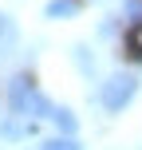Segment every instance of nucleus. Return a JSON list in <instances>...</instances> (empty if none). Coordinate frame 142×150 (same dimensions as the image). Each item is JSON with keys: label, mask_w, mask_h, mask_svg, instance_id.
Here are the masks:
<instances>
[{"label": "nucleus", "mask_w": 142, "mask_h": 150, "mask_svg": "<svg viewBox=\"0 0 142 150\" xmlns=\"http://www.w3.org/2000/svg\"><path fill=\"white\" fill-rule=\"evenodd\" d=\"M8 107H12V115H20V119H47L55 103L36 83H28V75H16V79L8 83Z\"/></svg>", "instance_id": "nucleus-1"}, {"label": "nucleus", "mask_w": 142, "mask_h": 150, "mask_svg": "<svg viewBox=\"0 0 142 150\" xmlns=\"http://www.w3.org/2000/svg\"><path fill=\"white\" fill-rule=\"evenodd\" d=\"M134 95H138V79L126 75V71H119L107 83H99V103H103L107 115H122L130 103H134Z\"/></svg>", "instance_id": "nucleus-2"}, {"label": "nucleus", "mask_w": 142, "mask_h": 150, "mask_svg": "<svg viewBox=\"0 0 142 150\" xmlns=\"http://www.w3.org/2000/svg\"><path fill=\"white\" fill-rule=\"evenodd\" d=\"M16 44H20V28H16V20H12L8 12H0V63L12 59Z\"/></svg>", "instance_id": "nucleus-3"}, {"label": "nucleus", "mask_w": 142, "mask_h": 150, "mask_svg": "<svg viewBox=\"0 0 142 150\" xmlns=\"http://www.w3.org/2000/svg\"><path fill=\"white\" fill-rule=\"evenodd\" d=\"M28 134H36V119H20V115H8L4 122H0V138H28Z\"/></svg>", "instance_id": "nucleus-4"}, {"label": "nucleus", "mask_w": 142, "mask_h": 150, "mask_svg": "<svg viewBox=\"0 0 142 150\" xmlns=\"http://www.w3.org/2000/svg\"><path fill=\"white\" fill-rule=\"evenodd\" d=\"M75 12H79V0H47V8H44L47 20H71Z\"/></svg>", "instance_id": "nucleus-5"}, {"label": "nucleus", "mask_w": 142, "mask_h": 150, "mask_svg": "<svg viewBox=\"0 0 142 150\" xmlns=\"http://www.w3.org/2000/svg\"><path fill=\"white\" fill-rule=\"evenodd\" d=\"M47 119L59 127V134H75V130H79V119H75V111H67V107H52Z\"/></svg>", "instance_id": "nucleus-6"}, {"label": "nucleus", "mask_w": 142, "mask_h": 150, "mask_svg": "<svg viewBox=\"0 0 142 150\" xmlns=\"http://www.w3.org/2000/svg\"><path fill=\"white\" fill-rule=\"evenodd\" d=\"M71 59H75V67H79L83 75H87V79H91V75H95V55H91V47H87V44H75Z\"/></svg>", "instance_id": "nucleus-7"}, {"label": "nucleus", "mask_w": 142, "mask_h": 150, "mask_svg": "<svg viewBox=\"0 0 142 150\" xmlns=\"http://www.w3.org/2000/svg\"><path fill=\"white\" fill-rule=\"evenodd\" d=\"M126 52L134 55V59H142V20H134L126 28Z\"/></svg>", "instance_id": "nucleus-8"}, {"label": "nucleus", "mask_w": 142, "mask_h": 150, "mask_svg": "<svg viewBox=\"0 0 142 150\" xmlns=\"http://www.w3.org/2000/svg\"><path fill=\"white\" fill-rule=\"evenodd\" d=\"M40 150H83V146L75 142V134H63V138H47Z\"/></svg>", "instance_id": "nucleus-9"}, {"label": "nucleus", "mask_w": 142, "mask_h": 150, "mask_svg": "<svg viewBox=\"0 0 142 150\" xmlns=\"http://www.w3.org/2000/svg\"><path fill=\"white\" fill-rule=\"evenodd\" d=\"M122 12L134 16V20H142V0H122Z\"/></svg>", "instance_id": "nucleus-10"}]
</instances>
